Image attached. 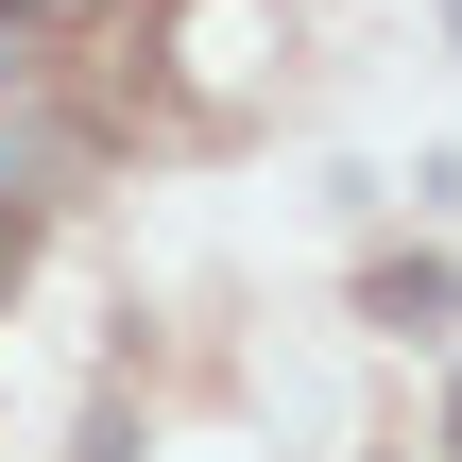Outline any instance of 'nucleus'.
<instances>
[{
    "instance_id": "2",
    "label": "nucleus",
    "mask_w": 462,
    "mask_h": 462,
    "mask_svg": "<svg viewBox=\"0 0 462 462\" xmlns=\"http://www.w3.org/2000/svg\"><path fill=\"white\" fill-rule=\"evenodd\" d=\"M446 462H462V394H446Z\"/></svg>"
},
{
    "instance_id": "1",
    "label": "nucleus",
    "mask_w": 462,
    "mask_h": 462,
    "mask_svg": "<svg viewBox=\"0 0 462 462\" xmlns=\"http://www.w3.org/2000/svg\"><path fill=\"white\" fill-rule=\"evenodd\" d=\"M17 257H34V206H0V291H17Z\"/></svg>"
},
{
    "instance_id": "3",
    "label": "nucleus",
    "mask_w": 462,
    "mask_h": 462,
    "mask_svg": "<svg viewBox=\"0 0 462 462\" xmlns=\"http://www.w3.org/2000/svg\"><path fill=\"white\" fill-rule=\"evenodd\" d=\"M0 17H34V0H0Z\"/></svg>"
}]
</instances>
